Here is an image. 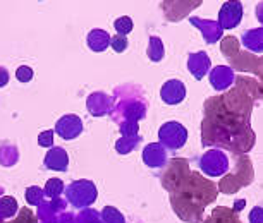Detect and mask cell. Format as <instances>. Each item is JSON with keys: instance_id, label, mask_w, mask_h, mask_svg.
<instances>
[{"instance_id": "16", "label": "cell", "mask_w": 263, "mask_h": 223, "mask_svg": "<svg viewBox=\"0 0 263 223\" xmlns=\"http://www.w3.org/2000/svg\"><path fill=\"white\" fill-rule=\"evenodd\" d=\"M19 211L17 201L11 196L0 197V218H11Z\"/></svg>"}, {"instance_id": "19", "label": "cell", "mask_w": 263, "mask_h": 223, "mask_svg": "<svg viewBox=\"0 0 263 223\" xmlns=\"http://www.w3.org/2000/svg\"><path fill=\"white\" fill-rule=\"evenodd\" d=\"M100 218H102V223H126V220H124V215L114 206L103 208Z\"/></svg>"}, {"instance_id": "25", "label": "cell", "mask_w": 263, "mask_h": 223, "mask_svg": "<svg viewBox=\"0 0 263 223\" xmlns=\"http://www.w3.org/2000/svg\"><path fill=\"white\" fill-rule=\"evenodd\" d=\"M250 223H263V208L261 206H255L250 211V216H248Z\"/></svg>"}, {"instance_id": "24", "label": "cell", "mask_w": 263, "mask_h": 223, "mask_svg": "<svg viewBox=\"0 0 263 223\" xmlns=\"http://www.w3.org/2000/svg\"><path fill=\"white\" fill-rule=\"evenodd\" d=\"M16 79L19 83H29L33 79V69L29 66H21L16 71Z\"/></svg>"}, {"instance_id": "8", "label": "cell", "mask_w": 263, "mask_h": 223, "mask_svg": "<svg viewBox=\"0 0 263 223\" xmlns=\"http://www.w3.org/2000/svg\"><path fill=\"white\" fill-rule=\"evenodd\" d=\"M187 71L193 74V77L201 81L208 72L212 71V60L206 52H195L187 57Z\"/></svg>"}, {"instance_id": "15", "label": "cell", "mask_w": 263, "mask_h": 223, "mask_svg": "<svg viewBox=\"0 0 263 223\" xmlns=\"http://www.w3.org/2000/svg\"><path fill=\"white\" fill-rule=\"evenodd\" d=\"M146 55L152 62H160L163 55H165V47H163V42L158 36H150Z\"/></svg>"}, {"instance_id": "20", "label": "cell", "mask_w": 263, "mask_h": 223, "mask_svg": "<svg viewBox=\"0 0 263 223\" xmlns=\"http://www.w3.org/2000/svg\"><path fill=\"white\" fill-rule=\"evenodd\" d=\"M138 141H141L140 136H136V137H124L122 136L121 139L116 143V150H117V153H121V155H127V153H131L135 150Z\"/></svg>"}, {"instance_id": "21", "label": "cell", "mask_w": 263, "mask_h": 223, "mask_svg": "<svg viewBox=\"0 0 263 223\" xmlns=\"http://www.w3.org/2000/svg\"><path fill=\"white\" fill-rule=\"evenodd\" d=\"M133 26H135V24H133V19L129 16L119 17L116 19V23H114V28H116L119 36H127V34L133 31Z\"/></svg>"}, {"instance_id": "2", "label": "cell", "mask_w": 263, "mask_h": 223, "mask_svg": "<svg viewBox=\"0 0 263 223\" xmlns=\"http://www.w3.org/2000/svg\"><path fill=\"white\" fill-rule=\"evenodd\" d=\"M158 139H160V145L165 148V150L177 151V150H181V148H184L186 145L187 129L182 126L181 122H176V120L165 122L158 129Z\"/></svg>"}, {"instance_id": "5", "label": "cell", "mask_w": 263, "mask_h": 223, "mask_svg": "<svg viewBox=\"0 0 263 223\" xmlns=\"http://www.w3.org/2000/svg\"><path fill=\"white\" fill-rule=\"evenodd\" d=\"M83 129H84V126H83L81 118L78 115H74V113H67V115H62L55 122L53 132H55L57 136H61L62 139L71 141V139H76L78 136H81Z\"/></svg>"}, {"instance_id": "23", "label": "cell", "mask_w": 263, "mask_h": 223, "mask_svg": "<svg viewBox=\"0 0 263 223\" xmlns=\"http://www.w3.org/2000/svg\"><path fill=\"white\" fill-rule=\"evenodd\" d=\"M53 129H47V131H43V132H40V136H38V145L40 146H43V148H52L53 145Z\"/></svg>"}, {"instance_id": "13", "label": "cell", "mask_w": 263, "mask_h": 223, "mask_svg": "<svg viewBox=\"0 0 263 223\" xmlns=\"http://www.w3.org/2000/svg\"><path fill=\"white\" fill-rule=\"evenodd\" d=\"M88 47H90L91 52H105L108 47H110V34H108L105 29L95 28L88 33Z\"/></svg>"}, {"instance_id": "4", "label": "cell", "mask_w": 263, "mask_h": 223, "mask_svg": "<svg viewBox=\"0 0 263 223\" xmlns=\"http://www.w3.org/2000/svg\"><path fill=\"white\" fill-rule=\"evenodd\" d=\"M242 21V4L237 2V0H229V2H224L220 6V11H218V26L222 28V31H229V29H234L241 24Z\"/></svg>"}, {"instance_id": "6", "label": "cell", "mask_w": 263, "mask_h": 223, "mask_svg": "<svg viewBox=\"0 0 263 223\" xmlns=\"http://www.w3.org/2000/svg\"><path fill=\"white\" fill-rule=\"evenodd\" d=\"M160 98L165 105H179L186 98V84L181 79H168L162 84Z\"/></svg>"}, {"instance_id": "12", "label": "cell", "mask_w": 263, "mask_h": 223, "mask_svg": "<svg viewBox=\"0 0 263 223\" xmlns=\"http://www.w3.org/2000/svg\"><path fill=\"white\" fill-rule=\"evenodd\" d=\"M190 23L201 29V36L208 45L217 43L218 39L222 38V28L218 26V23L203 21V19H200V17H190Z\"/></svg>"}, {"instance_id": "27", "label": "cell", "mask_w": 263, "mask_h": 223, "mask_svg": "<svg viewBox=\"0 0 263 223\" xmlns=\"http://www.w3.org/2000/svg\"><path fill=\"white\" fill-rule=\"evenodd\" d=\"M256 19L260 21L261 28H263V2H258L256 4Z\"/></svg>"}, {"instance_id": "17", "label": "cell", "mask_w": 263, "mask_h": 223, "mask_svg": "<svg viewBox=\"0 0 263 223\" xmlns=\"http://www.w3.org/2000/svg\"><path fill=\"white\" fill-rule=\"evenodd\" d=\"M24 197H26V202L29 206H42L43 201H45V191L38 186H31L24 192Z\"/></svg>"}, {"instance_id": "11", "label": "cell", "mask_w": 263, "mask_h": 223, "mask_svg": "<svg viewBox=\"0 0 263 223\" xmlns=\"http://www.w3.org/2000/svg\"><path fill=\"white\" fill-rule=\"evenodd\" d=\"M43 165L48 170H55V172H66L69 167V155L64 148H50L47 151L45 158H43Z\"/></svg>"}, {"instance_id": "1", "label": "cell", "mask_w": 263, "mask_h": 223, "mask_svg": "<svg viewBox=\"0 0 263 223\" xmlns=\"http://www.w3.org/2000/svg\"><path fill=\"white\" fill-rule=\"evenodd\" d=\"M97 186L88 178H79L66 187V201L76 210H84V208L91 206L97 201Z\"/></svg>"}, {"instance_id": "14", "label": "cell", "mask_w": 263, "mask_h": 223, "mask_svg": "<svg viewBox=\"0 0 263 223\" xmlns=\"http://www.w3.org/2000/svg\"><path fill=\"white\" fill-rule=\"evenodd\" d=\"M242 47L253 53H263V28L248 29L241 36Z\"/></svg>"}, {"instance_id": "22", "label": "cell", "mask_w": 263, "mask_h": 223, "mask_svg": "<svg viewBox=\"0 0 263 223\" xmlns=\"http://www.w3.org/2000/svg\"><path fill=\"white\" fill-rule=\"evenodd\" d=\"M110 47H112V50H114V52L122 53V52L129 47L127 36H119V34H116V36H112V38H110Z\"/></svg>"}, {"instance_id": "10", "label": "cell", "mask_w": 263, "mask_h": 223, "mask_svg": "<svg viewBox=\"0 0 263 223\" xmlns=\"http://www.w3.org/2000/svg\"><path fill=\"white\" fill-rule=\"evenodd\" d=\"M86 107H88V112H90L93 117H103L110 113L112 100L105 93H91V95L86 98Z\"/></svg>"}, {"instance_id": "18", "label": "cell", "mask_w": 263, "mask_h": 223, "mask_svg": "<svg viewBox=\"0 0 263 223\" xmlns=\"http://www.w3.org/2000/svg\"><path fill=\"white\" fill-rule=\"evenodd\" d=\"M43 191H45V196H48L50 199H57L66 191V187H64V182L61 178H48Z\"/></svg>"}, {"instance_id": "7", "label": "cell", "mask_w": 263, "mask_h": 223, "mask_svg": "<svg viewBox=\"0 0 263 223\" xmlns=\"http://www.w3.org/2000/svg\"><path fill=\"white\" fill-rule=\"evenodd\" d=\"M208 79L215 91H226L227 88H231L234 84V71L229 66H217L208 72Z\"/></svg>"}, {"instance_id": "3", "label": "cell", "mask_w": 263, "mask_h": 223, "mask_svg": "<svg viewBox=\"0 0 263 223\" xmlns=\"http://www.w3.org/2000/svg\"><path fill=\"white\" fill-rule=\"evenodd\" d=\"M200 170L208 177H222L229 170V158L220 150H208L198 161Z\"/></svg>"}, {"instance_id": "26", "label": "cell", "mask_w": 263, "mask_h": 223, "mask_svg": "<svg viewBox=\"0 0 263 223\" xmlns=\"http://www.w3.org/2000/svg\"><path fill=\"white\" fill-rule=\"evenodd\" d=\"M9 71L6 67H2L0 66V88H4V86H7V83H9Z\"/></svg>"}, {"instance_id": "9", "label": "cell", "mask_w": 263, "mask_h": 223, "mask_svg": "<svg viewBox=\"0 0 263 223\" xmlns=\"http://www.w3.org/2000/svg\"><path fill=\"white\" fill-rule=\"evenodd\" d=\"M143 163L150 168H162L167 163V150L163 148L160 143H152L146 145L145 150L141 153Z\"/></svg>"}]
</instances>
